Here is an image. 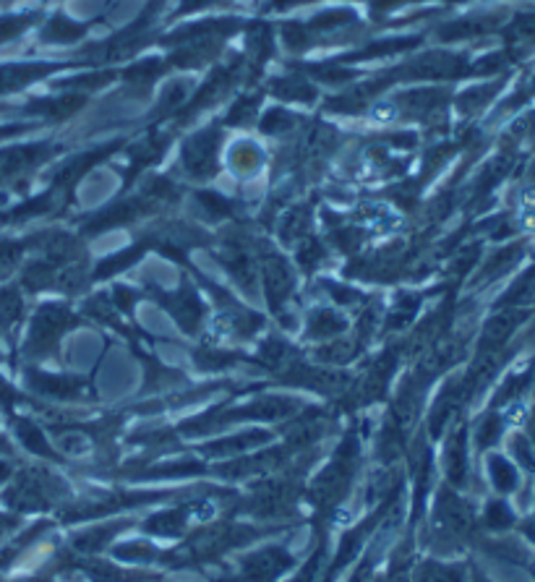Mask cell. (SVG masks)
<instances>
[{
    "mask_svg": "<svg viewBox=\"0 0 535 582\" xmlns=\"http://www.w3.org/2000/svg\"><path fill=\"white\" fill-rule=\"evenodd\" d=\"M420 582H462V575L459 569H449V567H426L423 575H420Z\"/></svg>",
    "mask_w": 535,
    "mask_h": 582,
    "instance_id": "2",
    "label": "cell"
},
{
    "mask_svg": "<svg viewBox=\"0 0 535 582\" xmlns=\"http://www.w3.org/2000/svg\"><path fill=\"white\" fill-rule=\"evenodd\" d=\"M392 582H408V577H405V575L399 572V575H395V577H392Z\"/></svg>",
    "mask_w": 535,
    "mask_h": 582,
    "instance_id": "4",
    "label": "cell"
},
{
    "mask_svg": "<svg viewBox=\"0 0 535 582\" xmlns=\"http://www.w3.org/2000/svg\"><path fill=\"white\" fill-rule=\"evenodd\" d=\"M491 475H494L496 488H501V491H512L517 485L515 467L510 465L507 460H501V457L491 460Z\"/></svg>",
    "mask_w": 535,
    "mask_h": 582,
    "instance_id": "1",
    "label": "cell"
},
{
    "mask_svg": "<svg viewBox=\"0 0 535 582\" xmlns=\"http://www.w3.org/2000/svg\"><path fill=\"white\" fill-rule=\"evenodd\" d=\"M489 523L494 525V527H504V525L512 523V515H510V509L501 505V502H494V505L489 506Z\"/></svg>",
    "mask_w": 535,
    "mask_h": 582,
    "instance_id": "3",
    "label": "cell"
}]
</instances>
